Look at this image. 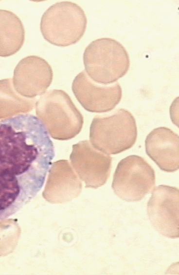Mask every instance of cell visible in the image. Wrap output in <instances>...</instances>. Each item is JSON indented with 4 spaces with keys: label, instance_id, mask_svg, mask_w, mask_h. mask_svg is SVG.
I'll list each match as a JSON object with an SVG mask.
<instances>
[{
    "label": "cell",
    "instance_id": "1",
    "mask_svg": "<svg viewBox=\"0 0 179 275\" xmlns=\"http://www.w3.org/2000/svg\"><path fill=\"white\" fill-rule=\"evenodd\" d=\"M54 155L48 129L37 117L18 114L0 120V221L37 195Z\"/></svg>",
    "mask_w": 179,
    "mask_h": 275
},
{
    "label": "cell",
    "instance_id": "2",
    "mask_svg": "<svg viewBox=\"0 0 179 275\" xmlns=\"http://www.w3.org/2000/svg\"><path fill=\"white\" fill-rule=\"evenodd\" d=\"M137 137L135 119L129 111L123 108L109 115L96 116L90 126L91 145L107 155L119 154L130 149Z\"/></svg>",
    "mask_w": 179,
    "mask_h": 275
},
{
    "label": "cell",
    "instance_id": "3",
    "mask_svg": "<svg viewBox=\"0 0 179 275\" xmlns=\"http://www.w3.org/2000/svg\"><path fill=\"white\" fill-rule=\"evenodd\" d=\"M83 63L88 76L99 84H111L127 72L130 61L125 47L117 40L103 37L85 49Z\"/></svg>",
    "mask_w": 179,
    "mask_h": 275
},
{
    "label": "cell",
    "instance_id": "4",
    "mask_svg": "<svg viewBox=\"0 0 179 275\" xmlns=\"http://www.w3.org/2000/svg\"><path fill=\"white\" fill-rule=\"evenodd\" d=\"M87 24L86 14L79 5L62 1L51 5L43 13L40 29L47 41L55 46L66 47L82 38Z\"/></svg>",
    "mask_w": 179,
    "mask_h": 275
},
{
    "label": "cell",
    "instance_id": "5",
    "mask_svg": "<svg viewBox=\"0 0 179 275\" xmlns=\"http://www.w3.org/2000/svg\"><path fill=\"white\" fill-rule=\"evenodd\" d=\"M36 113L51 136L58 130L57 139L74 138L83 126L82 114L69 95L62 90L53 89L43 94L36 103Z\"/></svg>",
    "mask_w": 179,
    "mask_h": 275
},
{
    "label": "cell",
    "instance_id": "6",
    "mask_svg": "<svg viewBox=\"0 0 179 275\" xmlns=\"http://www.w3.org/2000/svg\"><path fill=\"white\" fill-rule=\"evenodd\" d=\"M155 180V172L147 161L141 156L131 155L118 163L112 188L123 200L139 201L152 190Z\"/></svg>",
    "mask_w": 179,
    "mask_h": 275
},
{
    "label": "cell",
    "instance_id": "7",
    "mask_svg": "<svg viewBox=\"0 0 179 275\" xmlns=\"http://www.w3.org/2000/svg\"><path fill=\"white\" fill-rule=\"evenodd\" d=\"M149 219L161 235L172 239L179 236V190L177 188L159 186L153 189L147 203Z\"/></svg>",
    "mask_w": 179,
    "mask_h": 275
},
{
    "label": "cell",
    "instance_id": "8",
    "mask_svg": "<svg viewBox=\"0 0 179 275\" xmlns=\"http://www.w3.org/2000/svg\"><path fill=\"white\" fill-rule=\"evenodd\" d=\"M72 88L80 104L91 112L104 113L113 109L122 96L118 83L107 85L96 83L84 70L74 78Z\"/></svg>",
    "mask_w": 179,
    "mask_h": 275
},
{
    "label": "cell",
    "instance_id": "9",
    "mask_svg": "<svg viewBox=\"0 0 179 275\" xmlns=\"http://www.w3.org/2000/svg\"><path fill=\"white\" fill-rule=\"evenodd\" d=\"M70 159L87 187H101L109 177L112 157L95 149L88 140L72 146Z\"/></svg>",
    "mask_w": 179,
    "mask_h": 275
},
{
    "label": "cell",
    "instance_id": "10",
    "mask_svg": "<svg viewBox=\"0 0 179 275\" xmlns=\"http://www.w3.org/2000/svg\"><path fill=\"white\" fill-rule=\"evenodd\" d=\"M53 78V70L47 61L37 56H28L14 69V87L21 96L32 98L45 92Z\"/></svg>",
    "mask_w": 179,
    "mask_h": 275
},
{
    "label": "cell",
    "instance_id": "11",
    "mask_svg": "<svg viewBox=\"0 0 179 275\" xmlns=\"http://www.w3.org/2000/svg\"><path fill=\"white\" fill-rule=\"evenodd\" d=\"M147 155L163 171L172 172L179 168V137L164 127L153 129L145 140Z\"/></svg>",
    "mask_w": 179,
    "mask_h": 275
},
{
    "label": "cell",
    "instance_id": "12",
    "mask_svg": "<svg viewBox=\"0 0 179 275\" xmlns=\"http://www.w3.org/2000/svg\"><path fill=\"white\" fill-rule=\"evenodd\" d=\"M24 40V27L20 18L10 11L0 9V56L15 54Z\"/></svg>",
    "mask_w": 179,
    "mask_h": 275
},
{
    "label": "cell",
    "instance_id": "13",
    "mask_svg": "<svg viewBox=\"0 0 179 275\" xmlns=\"http://www.w3.org/2000/svg\"><path fill=\"white\" fill-rule=\"evenodd\" d=\"M35 99L26 98L14 89L10 78L0 80V119L31 111Z\"/></svg>",
    "mask_w": 179,
    "mask_h": 275
}]
</instances>
